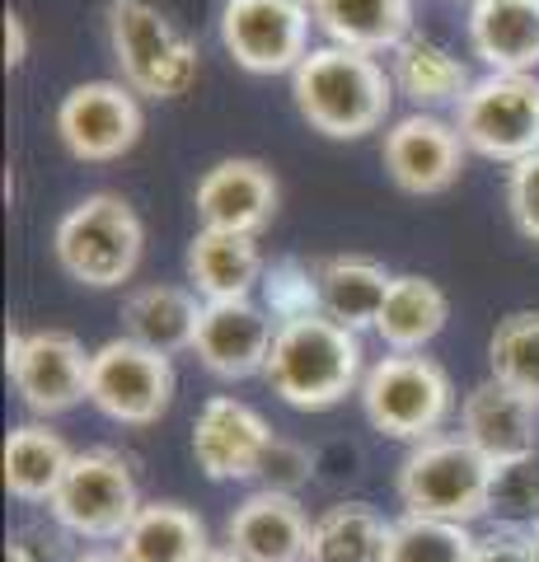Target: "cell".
Returning a JSON list of instances; mask_svg holds the SVG:
<instances>
[{"label":"cell","instance_id":"obj_24","mask_svg":"<svg viewBox=\"0 0 539 562\" xmlns=\"http://www.w3.org/2000/svg\"><path fill=\"white\" fill-rule=\"evenodd\" d=\"M310 14L334 47L371 52V57L394 52L413 33V0H315Z\"/></svg>","mask_w":539,"mask_h":562},{"label":"cell","instance_id":"obj_11","mask_svg":"<svg viewBox=\"0 0 539 562\" xmlns=\"http://www.w3.org/2000/svg\"><path fill=\"white\" fill-rule=\"evenodd\" d=\"M310 20L301 0H225L221 43L249 76H282L310 57Z\"/></svg>","mask_w":539,"mask_h":562},{"label":"cell","instance_id":"obj_16","mask_svg":"<svg viewBox=\"0 0 539 562\" xmlns=\"http://www.w3.org/2000/svg\"><path fill=\"white\" fill-rule=\"evenodd\" d=\"M277 338V319L254 301H206L198 319L193 351L216 380L263 375Z\"/></svg>","mask_w":539,"mask_h":562},{"label":"cell","instance_id":"obj_3","mask_svg":"<svg viewBox=\"0 0 539 562\" xmlns=\"http://www.w3.org/2000/svg\"><path fill=\"white\" fill-rule=\"evenodd\" d=\"M142 216L117 192H90L52 231V254H57L61 272L94 291L132 281L136 262H142Z\"/></svg>","mask_w":539,"mask_h":562},{"label":"cell","instance_id":"obj_36","mask_svg":"<svg viewBox=\"0 0 539 562\" xmlns=\"http://www.w3.org/2000/svg\"><path fill=\"white\" fill-rule=\"evenodd\" d=\"M474 562H535L530 549V535H516V530H493L479 539Z\"/></svg>","mask_w":539,"mask_h":562},{"label":"cell","instance_id":"obj_6","mask_svg":"<svg viewBox=\"0 0 539 562\" xmlns=\"http://www.w3.org/2000/svg\"><path fill=\"white\" fill-rule=\"evenodd\" d=\"M357 394L371 427L380 436H390V441H408V446L441 436L450 408H456V390H450L446 366L423 357V351H390V357H380Z\"/></svg>","mask_w":539,"mask_h":562},{"label":"cell","instance_id":"obj_32","mask_svg":"<svg viewBox=\"0 0 539 562\" xmlns=\"http://www.w3.org/2000/svg\"><path fill=\"white\" fill-rule=\"evenodd\" d=\"M263 310L277 324L310 319L319 314V262L305 258H277L263 272Z\"/></svg>","mask_w":539,"mask_h":562},{"label":"cell","instance_id":"obj_4","mask_svg":"<svg viewBox=\"0 0 539 562\" xmlns=\"http://www.w3.org/2000/svg\"><path fill=\"white\" fill-rule=\"evenodd\" d=\"M489 483H493V464L464 436L417 441L394 473L404 516H427L450 525H474L479 516H489Z\"/></svg>","mask_w":539,"mask_h":562},{"label":"cell","instance_id":"obj_38","mask_svg":"<svg viewBox=\"0 0 539 562\" xmlns=\"http://www.w3.org/2000/svg\"><path fill=\"white\" fill-rule=\"evenodd\" d=\"M71 562H127V558L117 553V549H85V553H76Z\"/></svg>","mask_w":539,"mask_h":562},{"label":"cell","instance_id":"obj_15","mask_svg":"<svg viewBox=\"0 0 539 562\" xmlns=\"http://www.w3.org/2000/svg\"><path fill=\"white\" fill-rule=\"evenodd\" d=\"M277 202H282V188H277V173L263 160H221L193 188L202 231H231L258 239L272 225Z\"/></svg>","mask_w":539,"mask_h":562},{"label":"cell","instance_id":"obj_21","mask_svg":"<svg viewBox=\"0 0 539 562\" xmlns=\"http://www.w3.org/2000/svg\"><path fill=\"white\" fill-rule=\"evenodd\" d=\"M202 295L188 286H169V281H150V286H136L123 301V338L142 342L150 351H193L198 338V319H202Z\"/></svg>","mask_w":539,"mask_h":562},{"label":"cell","instance_id":"obj_14","mask_svg":"<svg viewBox=\"0 0 539 562\" xmlns=\"http://www.w3.org/2000/svg\"><path fill=\"white\" fill-rule=\"evenodd\" d=\"M272 436L277 431L249 403L216 394L202 403V413L193 422V460L212 483H245V479H258V464H263Z\"/></svg>","mask_w":539,"mask_h":562},{"label":"cell","instance_id":"obj_31","mask_svg":"<svg viewBox=\"0 0 539 562\" xmlns=\"http://www.w3.org/2000/svg\"><path fill=\"white\" fill-rule=\"evenodd\" d=\"M489 516L497 520V530H516V535L539 530V450L526 454V460L493 464Z\"/></svg>","mask_w":539,"mask_h":562},{"label":"cell","instance_id":"obj_18","mask_svg":"<svg viewBox=\"0 0 539 562\" xmlns=\"http://www.w3.org/2000/svg\"><path fill=\"white\" fill-rule=\"evenodd\" d=\"M310 530L315 520L291 492L258 487L225 520V549L249 562H310Z\"/></svg>","mask_w":539,"mask_h":562},{"label":"cell","instance_id":"obj_22","mask_svg":"<svg viewBox=\"0 0 539 562\" xmlns=\"http://www.w3.org/2000/svg\"><path fill=\"white\" fill-rule=\"evenodd\" d=\"M390 286L394 272H385V262L367 254H334L319 262V314L352 333H367L385 310Z\"/></svg>","mask_w":539,"mask_h":562},{"label":"cell","instance_id":"obj_26","mask_svg":"<svg viewBox=\"0 0 539 562\" xmlns=\"http://www.w3.org/2000/svg\"><path fill=\"white\" fill-rule=\"evenodd\" d=\"M71 460H76V450L66 446L47 422H24V427H14L5 436V487H10V497L47 506L52 497H57Z\"/></svg>","mask_w":539,"mask_h":562},{"label":"cell","instance_id":"obj_41","mask_svg":"<svg viewBox=\"0 0 539 562\" xmlns=\"http://www.w3.org/2000/svg\"><path fill=\"white\" fill-rule=\"evenodd\" d=\"M464 5H479V0H464Z\"/></svg>","mask_w":539,"mask_h":562},{"label":"cell","instance_id":"obj_28","mask_svg":"<svg viewBox=\"0 0 539 562\" xmlns=\"http://www.w3.org/2000/svg\"><path fill=\"white\" fill-rule=\"evenodd\" d=\"M450 319V301L437 281L427 277H394V286L385 295V310L375 319V338L390 351H423Z\"/></svg>","mask_w":539,"mask_h":562},{"label":"cell","instance_id":"obj_39","mask_svg":"<svg viewBox=\"0 0 539 562\" xmlns=\"http://www.w3.org/2000/svg\"><path fill=\"white\" fill-rule=\"evenodd\" d=\"M202 562H249V558H239L235 549H212V553H206Z\"/></svg>","mask_w":539,"mask_h":562},{"label":"cell","instance_id":"obj_34","mask_svg":"<svg viewBox=\"0 0 539 562\" xmlns=\"http://www.w3.org/2000/svg\"><path fill=\"white\" fill-rule=\"evenodd\" d=\"M310 473H315V460H310V450H301L295 441H282V436H272V446L263 454V464H258V483L268 492H291L310 483Z\"/></svg>","mask_w":539,"mask_h":562},{"label":"cell","instance_id":"obj_17","mask_svg":"<svg viewBox=\"0 0 539 562\" xmlns=\"http://www.w3.org/2000/svg\"><path fill=\"white\" fill-rule=\"evenodd\" d=\"M460 436L489 464L526 460L539 450V403L489 375L460 403Z\"/></svg>","mask_w":539,"mask_h":562},{"label":"cell","instance_id":"obj_33","mask_svg":"<svg viewBox=\"0 0 539 562\" xmlns=\"http://www.w3.org/2000/svg\"><path fill=\"white\" fill-rule=\"evenodd\" d=\"M507 211L516 231L539 244V150L507 169Z\"/></svg>","mask_w":539,"mask_h":562},{"label":"cell","instance_id":"obj_2","mask_svg":"<svg viewBox=\"0 0 539 562\" xmlns=\"http://www.w3.org/2000/svg\"><path fill=\"white\" fill-rule=\"evenodd\" d=\"M268 390L301 413H324L361 390V333L334 324L328 314L277 324V338L263 366Z\"/></svg>","mask_w":539,"mask_h":562},{"label":"cell","instance_id":"obj_23","mask_svg":"<svg viewBox=\"0 0 539 562\" xmlns=\"http://www.w3.org/2000/svg\"><path fill=\"white\" fill-rule=\"evenodd\" d=\"M127 562H202L212 553L206 520L183 502H146L127 535L117 539Z\"/></svg>","mask_w":539,"mask_h":562},{"label":"cell","instance_id":"obj_35","mask_svg":"<svg viewBox=\"0 0 539 562\" xmlns=\"http://www.w3.org/2000/svg\"><path fill=\"white\" fill-rule=\"evenodd\" d=\"M5 562H61V525H20L5 543Z\"/></svg>","mask_w":539,"mask_h":562},{"label":"cell","instance_id":"obj_8","mask_svg":"<svg viewBox=\"0 0 539 562\" xmlns=\"http://www.w3.org/2000/svg\"><path fill=\"white\" fill-rule=\"evenodd\" d=\"M456 132L483 160L520 165L539 150V76L489 70L456 103Z\"/></svg>","mask_w":539,"mask_h":562},{"label":"cell","instance_id":"obj_37","mask_svg":"<svg viewBox=\"0 0 539 562\" xmlns=\"http://www.w3.org/2000/svg\"><path fill=\"white\" fill-rule=\"evenodd\" d=\"M24 57H29V29H24L20 14L5 10V66H10V70H20Z\"/></svg>","mask_w":539,"mask_h":562},{"label":"cell","instance_id":"obj_40","mask_svg":"<svg viewBox=\"0 0 539 562\" xmlns=\"http://www.w3.org/2000/svg\"><path fill=\"white\" fill-rule=\"evenodd\" d=\"M530 549H535V562H539V530H530Z\"/></svg>","mask_w":539,"mask_h":562},{"label":"cell","instance_id":"obj_10","mask_svg":"<svg viewBox=\"0 0 539 562\" xmlns=\"http://www.w3.org/2000/svg\"><path fill=\"white\" fill-rule=\"evenodd\" d=\"M173 361L132 338H109L90 357V403L123 427H155L173 403Z\"/></svg>","mask_w":539,"mask_h":562},{"label":"cell","instance_id":"obj_1","mask_svg":"<svg viewBox=\"0 0 539 562\" xmlns=\"http://www.w3.org/2000/svg\"><path fill=\"white\" fill-rule=\"evenodd\" d=\"M291 99L315 132L334 140H357L390 117L394 80L371 52L352 47H310L291 70Z\"/></svg>","mask_w":539,"mask_h":562},{"label":"cell","instance_id":"obj_19","mask_svg":"<svg viewBox=\"0 0 539 562\" xmlns=\"http://www.w3.org/2000/svg\"><path fill=\"white\" fill-rule=\"evenodd\" d=\"M469 47L489 70H539V0H479L469 5Z\"/></svg>","mask_w":539,"mask_h":562},{"label":"cell","instance_id":"obj_12","mask_svg":"<svg viewBox=\"0 0 539 562\" xmlns=\"http://www.w3.org/2000/svg\"><path fill=\"white\" fill-rule=\"evenodd\" d=\"M146 117L142 103L123 80H90L76 85L57 103V140L80 165H113L142 140Z\"/></svg>","mask_w":539,"mask_h":562},{"label":"cell","instance_id":"obj_20","mask_svg":"<svg viewBox=\"0 0 539 562\" xmlns=\"http://www.w3.org/2000/svg\"><path fill=\"white\" fill-rule=\"evenodd\" d=\"M183 268L202 301H249L254 286H263L268 262L258 254L254 235L198 231L183 254Z\"/></svg>","mask_w":539,"mask_h":562},{"label":"cell","instance_id":"obj_7","mask_svg":"<svg viewBox=\"0 0 539 562\" xmlns=\"http://www.w3.org/2000/svg\"><path fill=\"white\" fill-rule=\"evenodd\" d=\"M142 506L146 502L136 492L132 464L109 446H90V450H76V460L66 469L57 497L47 502V512L66 535L90 539V543H117Z\"/></svg>","mask_w":539,"mask_h":562},{"label":"cell","instance_id":"obj_42","mask_svg":"<svg viewBox=\"0 0 539 562\" xmlns=\"http://www.w3.org/2000/svg\"><path fill=\"white\" fill-rule=\"evenodd\" d=\"M301 5H315V0H301Z\"/></svg>","mask_w":539,"mask_h":562},{"label":"cell","instance_id":"obj_9","mask_svg":"<svg viewBox=\"0 0 539 562\" xmlns=\"http://www.w3.org/2000/svg\"><path fill=\"white\" fill-rule=\"evenodd\" d=\"M90 357L94 351H85V342L66 328L5 333V371L33 417L71 413L90 398Z\"/></svg>","mask_w":539,"mask_h":562},{"label":"cell","instance_id":"obj_27","mask_svg":"<svg viewBox=\"0 0 539 562\" xmlns=\"http://www.w3.org/2000/svg\"><path fill=\"white\" fill-rule=\"evenodd\" d=\"M394 520L367 502H338L315 516L310 530V562H390Z\"/></svg>","mask_w":539,"mask_h":562},{"label":"cell","instance_id":"obj_30","mask_svg":"<svg viewBox=\"0 0 539 562\" xmlns=\"http://www.w3.org/2000/svg\"><path fill=\"white\" fill-rule=\"evenodd\" d=\"M479 539L469 525L427 520V516H398L390 535V562H474Z\"/></svg>","mask_w":539,"mask_h":562},{"label":"cell","instance_id":"obj_5","mask_svg":"<svg viewBox=\"0 0 539 562\" xmlns=\"http://www.w3.org/2000/svg\"><path fill=\"white\" fill-rule=\"evenodd\" d=\"M117 76L132 94L179 99L198 85V47L150 0H109L103 10Z\"/></svg>","mask_w":539,"mask_h":562},{"label":"cell","instance_id":"obj_29","mask_svg":"<svg viewBox=\"0 0 539 562\" xmlns=\"http://www.w3.org/2000/svg\"><path fill=\"white\" fill-rule=\"evenodd\" d=\"M489 366L493 380L539 403V310H516L497 319L489 338Z\"/></svg>","mask_w":539,"mask_h":562},{"label":"cell","instance_id":"obj_25","mask_svg":"<svg viewBox=\"0 0 539 562\" xmlns=\"http://www.w3.org/2000/svg\"><path fill=\"white\" fill-rule=\"evenodd\" d=\"M390 80H394V94L417 103V113L460 103L469 94V85H474L469 66L456 52H446L441 43L423 38V33H408V38L390 52Z\"/></svg>","mask_w":539,"mask_h":562},{"label":"cell","instance_id":"obj_13","mask_svg":"<svg viewBox=\"0 0 539 562\" xmlns=\"http://www.w3.org/2000/svg\"><path fill=\"white\" fill-rule=\"evenodd\" d=\"M464 140L456 122H441L437 113H408L385 132L380 160L398 192L408 198H437V192L456 188L464 173Z\"/></svg>","mask_w":539,"mask_h":562}]
</instances>
